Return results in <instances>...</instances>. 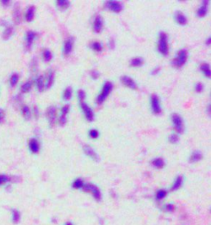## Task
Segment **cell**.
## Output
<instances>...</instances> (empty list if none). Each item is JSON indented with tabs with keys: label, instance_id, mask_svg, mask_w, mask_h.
<instances>
[{
	"label": "cell",
	"instance_id": "1",
	"mask_svg": "<svg viewBox=\"0 0 211 225\" xmlns=\"http://www.w3.org/2000/svg\"><path fill=\"white\" fill-rule=\"evenodd\" d=\"M158 50L163 55L166 56L168 54L169 48H168V42H167V36L164 32H161L159 35V39H158Z\"/></svg>",
	"mask_w": 211,
	"mask_h": 225
},
{
	"label": "cell",
	"instance_id": "2",
	"mask_svg": "<svg viewBox=\"0 0 211 225\" xmlns=\"http://www.w3.org/2000/svg\"><path fill=\"white\" fill-rule=\"evenodd\" d=\"M187 57H188V53L186 50H181L178 51L177 55L172 60V65H174L176 68H181L182 67L183 65H185L187 60Z\"/></svg>",
	"mask_w": 211,
	"mask_h": 225
},
{
	"label": "cell",
	"instance_id": "3",
	"mask_svg": "<svg viewBox=\"0 0 211 225\" xmlns=\"http://www.w3.org/2000/svg\"><path fill=\"white\" fill-rule=\"evenodd\" d=\"M113 88V84L111 82H107L105 83L102 87V90H101V93L99 94L97 97V104H101L105 101V100L107 99V97L109 96V94L111 92Z\"/></svg>",
	"mask_w": 211,
	"mask_h": 225
},
{
	"label": "cell",
	"instance_id": "4",
	"mask_svg": "<svg viewBox=\"0 0 211 225\" xmlns=\"http://www.w3.org/2000/svg\"><path fill=\"white\" fill-rule=\"evenodd\" d=\"M172 121L176 131L179 133V134L183 133V131H184V124H183L182 118L181 117L180 115L177 114V113L172 114Z\"/></svg>",
	"mask_w": 211,
	"mask_h": 225
},
{
	"label": "cell",
	"instance_id": "5",
	"mask_svg": "<svg viewBox=\"0 0 211 225\" xmlns=\"http://www.w3.org/2000/svg\"><path fill=\"white\" fill-rule=\"evenodd\" d=\"M83 188L85 192H90L96 200H101V192H100L99 189L95 185H93V184H84L83 186Z\"/></svg>",
	"mask_w": 211,
	"mask_h": 225
},
{
	"label": "cell",
	"instance_id": "6",
	"mask_svg": "<svg viewBox=\"0 0 211 225\" xmlns=\"http://www.w3.org/2000/svg\"><path fill=\"white\" fill-rule=\"evenodd\" d=\"M151 107H152L153 112L156 114V115L160 114L161 111H162L160 100H159V97L156 94H153L151 96Z\"/></svg>",
	"mask_w": 211,
	"mask_h": 225
},
{
	"label": "cell",
	"instance_id": "7",
	"mask_svg": "<svg viewBox=\"0 0 211 225\" xmlns=\"http://www.w3.org/2000/svg\"><path fill=\"white\" fill-rule=\"evenodd\" d=\"M106 8L114 12H120L123 9V6L118 1H107L106 3Z\"/></svg>",
	"mask_w": 211,
	"mask_h": 225
},
{
	"label": "cell",
	"instance_id": "8",
	"mask_svg": "<svg viewBox=\"0 0 211 225\" xmlns=\"http://www.w3.org/2000/svg\"><path fill=\"white\" fill-rule=\"evenodd\" d=\"M80 105H81L82 110L83 111V114H84L86 119L88 121H93V119H94V114H93V111L91 109V107L87 103H85L84 101L80 102Z\"/></svg>",
	"mask_w": 211,
	"mask_h": 225
},
{
	"label": "cell",
	"instance_id": "9",
	"mask_svg": "<svg viewBox=\"0 0 211 225\" xmlns=\"http://www.w3.org/2000/svg\"><path fill=\"white\" fill-rule=\"evenodd\" d=\"M121 83L125 85V86H126L127 87H129L130 89H137V84H136V83L135 82V80L133 79H131L130 77L129 76H126V75H125V76H122L121 77Z\"/></svg>",
	"mask_w": 211,
	"mask_h": 225
},
{
	"label": "cell",
	"instance_id": "10",
	"mask_svg": "<svg viewBox=\"0 0 211 225\" xmlns=\"http://www.w3.org/2000/svg\"><path fill=\"white\" fill-rule=\"evenodd\" d=\"M46 115L48 117L50 125L51 126H53L55 125V120H56V108L53 106L49 107L47 109V111H46Z\"/></svg>",
	"mask_w": 211,
	"mask_h": 225
},
{
	"label": "cell",
	"instance_id": "11",
	"mask_svg": "<svg viewBox=\"0 0 211 225\" xmlns=\"http://www.w3.org/2000/svg\"><path fill=\"white\" fill-rule=\"evenodd\" d=\"M69 111V105H65L64 106L61 110V114L59 116V123L60 125H65L67 122V116Z\"/></svg>",
	"mask_w": 211,
	"mask_h": 225
},
{
	"label": "cell",
	"instance_id": "12",
	"mask_svg": "<svg viewBox=\"0 0 211 225\" xmlns=\"http://www.w3.org/2000/svg\"><path fill=\"white\" fill-rule=\"evenodd\" d=\"M73 47V39L72 37L68 38L65 40V44H64V48H63V53L65 55H69V54L72 52Z\"/></svg>",
	"mask_w": 211,
	"mask_h": 225
},
{
	"label": "cell",
	"instance_id": "13",
	"mask_svg": "<svg viewBox=\"0 0 211 225\" xmlns=\"http://www.w3.org/2000/svg\"><path fill=\"white\" fill-rule=\"evenodd\" d=\"M37 37V33H35L34 31H29L26 33V47L27 50H31V45L33 44L34 40Z\"/></svg>",
	"mask_w": 211,
	"mask_h": 225
},
{
	"label": "cell",
	"instance_id": "14",
	"mask_svg": "<svg viewBox=\"0 0 211 225\" xmlns=\"http://www.w3.org/2000/svg\"><path fill=\"white\" fill-rule=\"evenodd\" d=\"M208 8H209V1L206 0L203 1L200 7L197 10V16L199 17H206L207 12H208Z\"/></svg>",
	"mask_w": 211,
	"mask_h": 225
},
{
	"label": "cell",
	"instance_id": "15",
	"mask_svg": "<svg viewBox=\"0 0 211 225\" xmlns=\"http://www.w3.org/2000/svg\"><path fill=\"white\" fill-rule=\"evenodd\" d=\"M102 28H103V20L101 16H97L93 23V30L97 33H99L102 31Z\"/></svg>",
	"mask_w": 211,
	"mask_h": 225
},
{
	"label": "cell",
	"instance_id": "16",
	"mask_svg": "<svg viewBox=\"0 0 211 225\" xmlns=\"http://www.w3.org/2000/svg\"><path fill=\"white\" fill-rule=\"evenodd\" d=\"M83 150H84V153L86 154L91 158L93 160H95V161H98L99 158H98V155L97 154V153L93 150L90 146H88V145H85L83 147Z\"/></svg>",
	"mask_w": 211,
	"mask_h": 225
},
{
	"label": "cell",
	"instance_id": "17",
	"mask_svg": "<svg viewBox=\"0 0 211 225\" xmlns=\"http://www.w3.org/2000/svg\"><path fill=\"white\" fill-rule=\"evenodd\" d=\"M54 81H55V72L53 70H49L46 81L45 83V88L46 89L51 88V86L54 84Z\"/></svg>",
	"mask_w": 211,
	"mask_h": 225
},
{
	"label": "cell",
	"instance_id": "18",
	"mask_svg": "<svg viewBox=\"0 0 211 225\" xmlns=\"http://www.w3.org/2000/svg\"><path fill=\"white\" fill-rule=\"evenodd\" d=\"M175 20L180 25H186L187 23V18L181 12H177L175 14Z\"/></svg>",
	"mask_w": 211,
	"mask_h": 225
},
{
	"label": "cell",
	"instance_id": "19",
	"mask_svg": "<svg viewBox=\"0 0 211 225\" xmlns=\"http://www.w3.org/2000/svg\"><path fill=\"white\" fill-rule=\"evenodd\" d=\"M29 148L33 153H37L40 150L39 142L36 139H31L29 142Z\"/></svg>",
	"mask_w": 211,
	"mask_h": 225
},
{
	"label": "cell",
	"instance_id": "20",
	"mask_svg": "<svg viewBox=\"0 0 211 225\" xmlns=\"http://www.w3.org/2000/svg\"><path fill=\"white\" fill-rule=\"evenodd\" d=\"M35 12H36V9L34 6L29 7L27 11L26 12V19L27 22H31L33 20L34 16H35Z\"/></svg>",
	"mask_w": 211,
	"mask_h": 225
},
{
	"label": "cell",
	"instance_id": "21",
	"mask_svg": "<svg viewBox=\"0 0 211 225\" xmlns=\"http://www.w3.org/2000/svg\"><path fill=\"white\" fill-rule=\"evenodd\" d=\"M203 155L202 153L199 151H195L194 153H192V154L190 157V162L191 163H196L199 162L202 159Z\"/></svg>",
	"mask_w": 211,
	"mask_h": 225
},
{
	"label": "cell",
	"instance_id": "22",
	"mask_svg": "<svg viewBox=\"0 0 211 225\" xmlns=\"http://www.w3.org/2000/svg\"><path fill=\"white\" fill-rule=\"evenodd\" d=\"M200 70L202 71L203 73L205 74V76H206L207 78H210V67H209V64H207V63H203L202 65H200Z\"/></svg>",
	"mask_w": 211,
	"mask_h": 225
},
{
	"label": "cell",
	"instance_id": "23",
	"mask_svg": "<svg viewBox=\"0 0 211 225\" xmlns=\"http://www.w3.org/2000/svg\"><path fill=\"white\" fill-rule=\"evenodd\" d=\"M36 83H37V87L38 91L39 92H42L44 90V88H45V79H44V77H38L37 79V81H36Z\"/></svg>",
	"mask_w": 211,
	"mask_h": 225
},
{
	"label": "cell",
	"instance_id": "24",
	"mask_svg": "<svg viewBox=\"0 0 211 225\" xmlns=\"http://www.w3.org/2000/svg\"><path fill=\"white\" fill-rule=\"evenodd\" d=\"M130 65L133 67H140L144 64V59L140 57H136L130 60Z\"/></svg>",
	"mask_w": 211,
	"mask_h": 225
},
{
	"label": "cell",
	"instance_id": "25",
	"mask_svg": "<svg viewBox=\"0 0 211 225\" xmlns=\"http://www.w3.org/2000/svg\"><path fill=\"white\" fill-rule=\"evenodd\" d=\"M56 4L59 9L65 10L69 7L70 3H69V1H67V0H59V1H56Z\"/></svg>",
	"mask_w": 211,
	"mask_h": 225
},
{
	"label": "cell",
	"instance_id": "26",
	"mask_svg": "<svg viewBox=\"0 0 211 225\" xmlns=\"http://www.w3.org/2000/svg\"><path fill=\"white\" fill-rule=\"evenodd\" d=\"M31 87H32V81L28 80L27 82H26L24 84L22 85V87H21V92L23 93H28L29 91L31 89Z\"/></svg>",
	"mask_w": 211,
	"mask_h": 225
},
{
	"label": "cell",
	"instance_id": "27",
	"mask_svg": "<svg viewBox=\"0 0 211 225\" xmlns=\"http://www.w3.org/2000/svg\"><path fill=\"white\" fill-rule=\"evenodd\" d=\"M182 182H183V178L182 177H178L176 178V180H175L174 183H173V185L172 186V191H176V190H178L181 187V186L182 185Z\"/></svg>",
	"mask_w": 211,
	"mask_h": 225
},
{
	"label": "cell",
	"instance_id": "28",
	"mask_svg": "<svg viewBox=\"0 0 211 225\" xmlns=\"http://www.w3.org/2000/svg\"><path fill=\"white\" fill-rule=\"evenodd\" d=\"M21 220V214L17 209L12 210V220L14 223H17Z\"/></svg>",
	"mask_w": 211,
	"mask_h": 225
},
{
	"label": "cell",
	"instance_id": "29",
	"mask_svg": "<svg viewBox=\"0 0 211 225\" xmlns=\"http://www.w3.org/2000/svg\"><path fill=\"white\" fill-rule=\"evenodd\" d=\"M13 33V27L12 26H9V27H7L5 29V31H3V39L7 40H9L11 36L12 35Z\"/></svg>",
	"mask_w": 211,
	"mask_h": 225
},
{
	"label": "cell",
	"instance_id": "30",
	"mask_svg": "<svg viewBox=\"0 0 211 225\" xmlns=\"http://www.w3.org/2000/svg\"><path fill=\"white\" fill-rule=\"evenodd\" d=\"M152 164L155 167H157V168H163L164 165H165V163H164V161H163V158H155L153 159L152 162Z\"/></svg>",
	"mask_w": 211,
	"mask_h": 225
},
{
	"label": "cell",
	"instance_id": "31",
	"mask_svg": "<svg viewBox=\"0 0 211 225\" xmlns=\"http://www.w3.org/2000/svg\"><path fill=\"white\" fill-rule=\"evenodd\" d=\"M22 114H23V115L24 116V118L26 120L31 119V111H30V108L27 106H23V108H22Z\"/></svg>",
	"mask_w": 211,
	"mask_h": 225
},
{
	"label": "cell",
	"instance_id": "32",
	"mask_svg": "<svg viewBox=\"0 0 211 225\" xmlns=\"http://www.w3.org/2000/svg\"><path fill=\"white\" fill-rule=\"evenodd\" d=\"M72 94H73V90L70 87H68L65 90L64 93H63V98L65 99V101H69L70 100L72 97Z\"/></svg>",
	"mask_w": 211,
	"mask_h": 225
},
{
	"label": "cell",
	"instance_id": "33",
	"mask_svg": "<svg viewBox=\"0 0 211 225\" xmlns=\"http://www.w3.org/2000/svg\"><path fill=\"white\" fill-rule=\"evenodd\" d=\"M52 57H53V55H52V53L50 50L45 49V51H43V59L45 62H50L52 59Z\"/></svg>",
	"mask_w": 211,
	"mask_h": 225
},
{
	"label": "cell",
	"instance_id": "34",
	"mask_svg": "<svg viewBox=\"0 0 211 225\" xmlns=\"http://www.w3.org/2000/svg\"><path fill=\"white\" fill-rule=\"evenodd\" d=\"M18 79H19V75L17 73H13L12 75L11 78H10V84H11L12 87H14L15 85L17 84Z\"/></svg>",
	"mask_w": 211,
	"mask_h": 225
},
{
	"label": "cell",
	"instance_id": "35",
	"mask_svg": "<svg viewBox=\"0 0 211 225\" xmlns=\"http://www.w3.org/2000/svg\"><path fill=\"white\" fill-rule=\"evenodd\" d=\"M20 18H21V16H20V10L18 8L16 7L14 9V12H13V20H14L15 23H19Z\"/></svg>",
	"mask_w": 211,
	"mask_h": 225
},
{
	"label": "cell",
	"instance_id": "36",
	"mask_svg": "<svg viewBox=\"0 0 211 225\" xmlns=\"http://www.w3.org/2000/svg\"><path fill=\"white\" fill-rule=\"evenodd\" d=\"M91 47L93 50L96 51H101L102 50V45H101V43L98 42V41H94V42L92 43V45H91Z\"/></svg>",
	"mask_w": 211,
	"mask_h": 225
},
{
	"label": "cell",
	"instance_id": "37",
	"mask_svg": "<svg viewBox=\"0 0 211 225\" xmlns=\"http://www.w3.org/2000/svg\"><path fill=\"white\" fill-rule=\"evenodd\" d=\"M84 185V183L83 181V180L81 179H77V180L74 181V182L73 184V188L75 189H79V188H82L83 186Z\"/></svg>",
	"mask_w": 211,
	"mask_h": 225
},
{
	"label": "cell",
	"instance_id": "38",
	"mask_svg": "<svg viewBox=\"0 0 211 225\" xmlns=\"http://www.w3.org/2000/svg\"><path fill=\"white\" fill-rule=\"evenodd\" d=\"M167 195V192L166 191L164 190H159L158 192H157V195H156V198L157 200H163V198H165V196Z\"/></svg>",
	"mask_w": 211,
	"mask_h": 225
},
{
	"label": "cell",
	"instance_id": "39",
	"mask_svg": "<svg viewBox=\"0 0 211 225\" xmlns=\"http://www.w3.org/2000/svg\"><path fill=\"white\" fill-rule=\"evenodd\" d=\"M168 140L170 143H172V144H177L179 140V138H178V135H176V134H172V135H169L168 137Z\"/></svg>",
	"mask_w": 211,
	"mask_h": 225
},
{
	"label": "cell",
	"instance_id": "40",
	"mask_svg": "<svg viewBox=\"0 0 211 225\" xmlns=\"http://www.w3.org/2000/svg\"><path fill=\"white\" fill-rule=\"evenodd\" d=\"M78 97H79L80 102H83L84 101L85 97H86V93H85L84 91L82 90V89L78 91Z\"/></svg>",
	"mask_w": 211,
	"mask_h": 225
},
{
	"label": "cell",
	"instance_id": "41",
	"mask_svg": "<svg viewBox=\"0 0 211 225\" xmlns=\"http://www.w3.org/2000/svg\"><path fill=\"white\" fill-rule=\"evenodd\" d=\"M99 133L97 129H91L89 131V136H90L92 139H97L98 137Z\"/></svg>",
	"mask_w": 211,
	"mask_h": 225
},
{
	"label": "cell",
	"instance_id": "42",
	"mask_svg": "<svg viewBox=\"0 0 211 225\" xmlns=\"http://www.w3.org/2000/svg\"><path fill=\"white\" fill-rule=\"evenodd\" d=\"M8 181H9V177L5 176V175L0 174V186H3Z\"/></svg>",
	"mask_w": 211,
	"mask_h": 225
},
{
	"label": "cell",
	"instance_id": "43",
	"mask_svg": "<svg viewBox=\"0 0 211 225\" xmlns=\"http://www.w3.org/2000/svg\"><path fill=\"white\" fill-rule=\"evenodd\" d=\"M204 85L201 83H196L195 84V91H196L197 93H202L203 91H204Z\"/></svg>",
	"mask_w": 211,
	"mask_h": 225
},
{
	"label": "cell",
	"instance_id": "44",
	"mask_svg": "<svg viewBox=\"0 0 211 225\" xmlns=\"http://www.w3.org/2000/svg\"><path fill=\"white\" fill-rule=\"evenodd\" d=\"M91 76H92V78H93V79H97L99 76H100V74H99V73L97 71L93 70V72L91 73Z\"/></svg>",
	"mask_w": 211,
	"mask_h": 225
},
{
	"label": "cell",
	"instance_id": "45",
	"mask_svg": "<svg viewBox=\"0 0 211 225\" xmlns=\"http://www.w3.org/2000/svg\"><path fill=\"white\" fill-rule=\"evenodd\" d=\"M108 46L110 49H114L115 47V41L113 40H110V41L108 43Z\"/></svg>",
	"mask_w": 211,
	"mask_h": 225
},
{
	"label": "cell",
	"instance_id": "46",
	"mask_svg": "<svg viewBox=\"0 0 211 225\" xmlns=\"http://www.w3.org/2000/svg\"><path fill=\"white\" fill-rule=\"evenodd\" d=\"M4 115H5V114H4V111L2 110V109H0V122L3 121V119L4 118Z\"/></svg>",
	"mask_w": 211,
	"mask_h": 225
},
{
	"label": "cell",
	"instance_id": "47",
	"mask_svg": "<svg viewBox=\"0 0 211 225\" xmlns=\"http://www.w3.org/2000/svg\"><path fill=\"white\" fill-rule=\"evenodd\" d=\"M34 115H36V117H38V115H39V111H38V108L37 107H34Z\"/></svg>",
	"mask_w": 211,
	"mask_h": 225
},
{
	"label": "cell",
	"instance_id": "48",
	"mask_svg": "<svg viewBox=\"0 0 211 225\" xmlns=\"http://www.w3.org/2000/svg\"><path fill=\"white\" fill-rule=\"evenodd\" d=\"M166 209L167 211H172L173 210V209H174V206H172V205H167Z\"/></svg>",
	"mask_w": 211,
	"mask_h": 225
},
{
	"label": "cell",
	"instance_id": "49",
	"mask_svg": "<svg viewBox=\"0 0 211 225\" xmlns=\"http://www.w3.org/2000/svg\"><path fill=\"white\" fill-rule=\"evenodd\" d=\"M2 3H3V5L8 6L10 4V1L9 0H4V1H2Z\"/></svg>",
	"mask_w": 211,
	"mask_h": 225
},
{
	"label": "cell",
	"instance_id": "50",
	"mask_svg": "<svg viewBox=\"0 0 211 225\" xmlns=\"http://www.w3.org/2000/svg\"><path fill=\"white\" fill-rule=\"evenodd\" d=\"M206 44L207 45H209L211 44V38L210 37H209L208 39H207V40L206 41Z\"/></svg>",
	"mask_w": 211,
	"mask_h": 225
},
{
	"label": "cell",
	"instance_id": "51",
	"mask_svg": "<svg viewBox=\"0 0 211 225\" xmlns=\"http://www.w3.org/2000/svg\"><path fill=\"white\" fill-rule=\"evenodd\" d=\"M158 71H159V69H158V68H156L153 71V74H157V73H158Z\"/></svg>",
	"mask_w": 211,
	"mask_h": 225
},
{
	"label": "cell",
	"instance_id": "52",
	"mask_svg": "<svg viewBox=\"0 0 211 225\" xmlns=\"http://www.w3.org/2000/svg\"><path fill=\"white\" fill-rule=\"evenodd\" d=\"M65 225H73V224H72L71 223H66V224H65Z\"/></svg>",
	"mask_w": 211,
	"mask_h": 225
}]
</instances>
